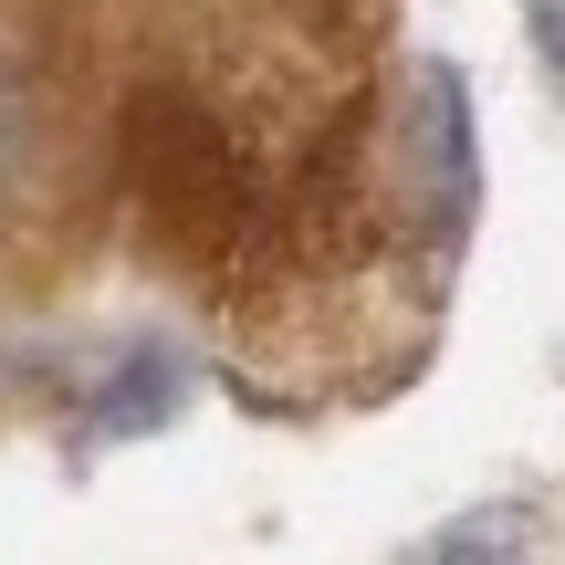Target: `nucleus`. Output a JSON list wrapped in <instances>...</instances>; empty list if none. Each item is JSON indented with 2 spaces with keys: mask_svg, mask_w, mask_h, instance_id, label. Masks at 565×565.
Returning <instances> with one entry per match:
<instances>
[{
  "mask_svg": "<svg viewBox=\"0 0 565 565\" xmlns=\"http://www.w3.org/2000/svg\"><path fill=\"white\" fill-rule=\"evenodd\" d=\"M126 179H137L147 221H158L189 263H210V273L263 263V242H273L263 168H252V147L231 137V126H210L189 95L147 84V95L126 105Z\"/></svg>",
  "mask_w": 565,
  "mask_h": 565,
  "instance_id": "1",
  "label": "nucleus"
},
{
  "mask_svg": "<svg viewBox=\"0 0 565 565\" xmlns=\"http://www.w3.org/2000/svg\"><path fill=\"white\" fill-rule=\"evenodd\" d=\"M282 21H294L303 42H324V53H345V42L366 32V0H273Z\"/></svg>",
  "mask_w": 565,
  "mask_h": 565,
  "instance_id": "2",
  "label": "nucleus"
}]
</instances>
